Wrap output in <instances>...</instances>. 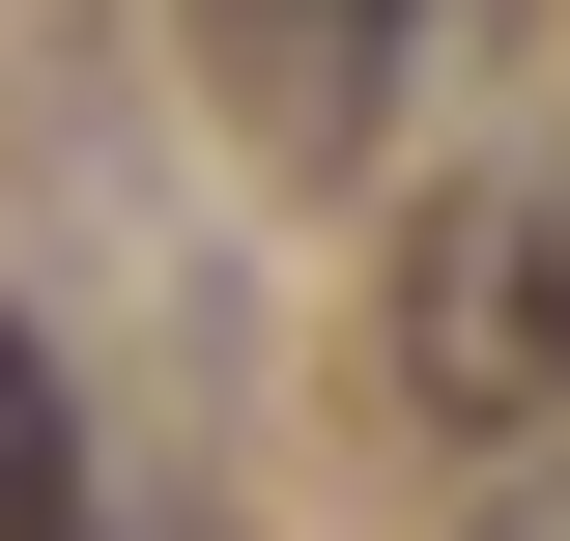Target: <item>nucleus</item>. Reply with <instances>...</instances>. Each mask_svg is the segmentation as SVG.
Here are the masks:
<instances>
[{
  "label": "nucleus",
  "mask_w": 570,
  "mask_h": 541,
  "mask_svg": "<svg viewBox=\"0 0 570 541\" xmlns=\"http://www.w3.org/2000/svg\"><path fill=\"white\" fill-rule=\"evenodd\" d=\"M400 371H428L456 427H513V400L570 371V171H485V200L400 257Z\"/></svg>",
  "instance_id": "nucleus-1"
},
{
  "label": "nucleus",
  "mask_w": 570,
  "mask_h": 541,
  "mask_svg": "<svg viewBox=\"0 0 570 541\" xmlns=\"http://www.w3.org/2000/svg\"><path fill=\"white\" fill-rule=\"evenodd\" d=\"M200 29H228V115H257L285 171H343L371 86H400V0H200Z\"/></svg>",
  "instance_id": "nucleus-2"
},
{
  "label": "nucleus",
  "mask_w": 570,
  "mask_h": 541,
  "mask_svg": "<svg viewBox=\"0 0 570 541\" xmlns=\"http://www.w3.org/2000/svg\"><path fill=\"white\" fill-rule=\"evenodd\" d=\"M0 541H86V427H58V342L0 314Z\"/></svg>",
  "instance_id": "nucleus-3"
}]
</instances>
